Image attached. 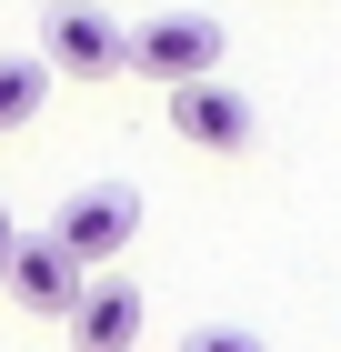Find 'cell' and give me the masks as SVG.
I'll use <instances>...</instances> for the list:
<instances>
[{"mask_svg": "<svg viewBox=\"0 0 341 352\" xmlns=\"http://www.w3.org/2000/svg\"><path fill=\"white\" fill-rule=\"evenodd\" d=\"M51 242L71 252L80 272H110L121 252L141 242V191H131V182H91V191H71V201H60V221H51Z\"/></svg>", "mask_w": 341, "mask_h": 352, "instance_id": "cell-3", "label": "cell"}, {"mask_svg": "<svg viewBox=\"0 0 341 352\" xmlns=\"http://www.w3.org/2000/svg\"><path fill=\"white\" fill-rule=\"evenodd\" d=\"M40 60L60 81H121L131 71V30L110 10H91V0H51L40 10Z\"/></svg>", "mask_w": 341, "mask_h": 352, "instance_id": "cell-1", "label": "cell"}, {"mask_svg": "<svg viewBox=\"0 0 341 352\" xmlns=\"http://www.w3.org/2000/svg\"><path fill=\"white\" fill-rule=\"evenodd\" d=\"M131 71L161 91H191V81H221V21L211 10H161V21L131 30Z\"/></svg>", "mask_w": 341, "mask_h": 352, "instance_id": "cell-2", "label": "cell"}, {"mask_svg": "<svg viewBox=\"0 0 341 352\" xmlns=\"http://www.w3.org/2000/svg\"><path fill=\"white\" fill-rule=\"evenodd\" d=\"M80 292H91V282H80V262L51 242V232H30V242L10 252V302H21L30 322H71Z\"/></svg>", "mask_w": 341, "mask_h": 352, "instance_id": "cell-4", "label": "cell"}, {"mask_svg": "<svg viewBox=\"0 0 341 352\" xmlns=\"http://www.w3.org/2000/svg\"><path fill=\"white\" fill-rule=\"evenodd\" d=\"M10 252H21V221H10V201H0V282H10Z\"/></svg>", "mask_w": 341, "mask_h": 352, "instance_id": "cell-9", "label": "cell"}, {"mask_svg": "<svg viewBox=\"0 0 341 352\" xmlns=\"http://www.w3.org/2000/svg\"><path fill=\"white\" fill-rule=\"evenodd\" d=\"M40 101H51V60L40 51H0V131L40 121Z\"/></svg>", "mask_w": 341, "mask_h": 352, "instance_id": "cell-7", "label": "cell"}, {"mask_svg": "<svg viewBox=\"0 0 341 352\" xmlns=\"http://www.w3.org/2000/svg\"><path fill=\"white\" fill-rule=\"evenodd\" d=\"M161 101H171V131L191 151H251V131H261L231 81H191V91H161Z\"/></svg>", "mask_w": 341, "mask_h": 352, "instance_id": "cell-5", "label": "cell"}, {"mask_svg": "<svg viewBox=\"0 0 341 352\" xmlns=\"http://www.w3.org/2000/svg\"><path fill=\"white\" fill-rule=\"evenodd\" d=\"M181 352H271L261 332H231V322H201V332H181Z\"/></svg>", "mask_w": 341, "mask_h": 352, "instance_id": "cell-8", "label": "cell"}, {"mask_svg": "<svg viewBox=\"0 0 341 352\" xmlns=\"http://www.w3.org/2000/svg\"><path fill=\"white\" fill-rule=\"evenodd\" d=\"M141 342V282H91L71 312V352H131Z\"/></svg>", "mask_w": 341, "mask_h": 352, "instance_id": "cell-6", "label": "cell"}]
</instances>
